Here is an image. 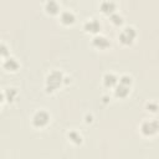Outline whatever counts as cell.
<instances>
[{"mask_svg": "<svg viewBox=\"0 0 159 159\" xmlns=\"http://www.w3.org/2000/svg\"><path fill=\"white\" fill-rule=\"evenodd\" d=\"M65 82V75L60 70H53L46 76L45 81V88L47 93H53L56 89H58L62 83Z\"/></svg>", "mask_w": 159, "mask_h": 159, "instance_id": "6da1fadb", "label": "cell"}, {"mask_svg": "<svg viewBox=\"0 0 159 159\" xmlns=\"http://www.w3.org/2000/svg\"><path fill=\"white\" fill-rule=\"evenodd\" d=\"M50 119H51V116L47 111L39 109L34 113V116L31 118V124L35 128H43L50 123Z\"/></svg>", "mask_w": 159, "mask_h": 159, "instance_id": "7a4b0ae2", "label": "cell"}, {"mask_svg": "<svg viewBox=\"0 0 159 159\" xmlns=\"http://www.w3.org/2000/svg\"><path fill=\"white\" fill-rule=\"evenodd\" d=\"M119 42L122 45H125V46H129L132 45L135 39H137V30L133 27V26H125L122 29V31L119 32Z\"/></svg>", "mask_w": 159, "mask_h": 159, "instance_id": "3957f363", "label": "cell"}, {"mask_svg": "<svg viewBox=\"0 0 159 159\" xmlns=\"http://www.w3.org/2000/svg\"><path fill=\"white\" fill-rule=\"evenodd\" d=\"M158 128H159V123L157 119H145L140 123V127H139V130L143 135L145 137H152L154 134H157L158 132Z\"/></svg>", "mask_w": 159, "mask_h": 159, "instance_id": "277c9868", "label": "cell"}, {"mask_svg": "<svg viewBox=\"0 0 159 159\" xmlns=\"http://www.w3.org/2000/svg\"><path fill=\"white\" fill-rule=\"evenodd\" d=\"M102 29V25L99 22L98 19L96 17H89L83 22V30L88 34H93V35H98L99 31Z\"/></svg>", "mask_w": 159, "mask_h": 159, "instance_id": "5b68a950", "label": "cell"}, {"mask_svg": "<svg viewBox=\"0 0 159 159\" xmlns=\"http://www.w3.org/2000/svg\"><path fill=\"white\" fill-rule=\"evenodd\" d=\"M92 46L97 50H106L108 47H111V41L108 40V37H106L104 35H94L92 39Z\"/></svg>", "mask_w": 159, "mask_h": 159, "instance_id": "8992f818", "label": "cell"}, {"mask_svg": "<svg viewBox=\"0 0 159 159\" xmlns=\"http://www.w3.org/2000/svg\"><path fill=\"white\" fill-rule=\"evenodd\" d=\"M2 68L7 72H16L20 68V63L15 57L9 56L2 61Z\"/></svg>", "mask_w": 159, "mask_h": 159, "instance_id": "52a82bcc", "label": "cell"}, {"mask_svg": "<svg viewBox=\"0 0 159 159\" xmlns=\"http://www.w3.org/2000/svg\"><path fill=\"white\" fill-rule=\"evenodd\" d=\"M102 82H103V86L106 88H114L118 83V76L114 75L113 72H107L103 75Z\"/></svg>", "mask_w": 159, "mask_h": 159, "instance_id": "ba28073f", "label": "cell"}, {"mask_svg": "<svg viewBox=\"0 0 159 159\" xmlns=\"http://www.w3.org/2000/svg\"><path fill=\"white\" fill-rule=\"evenodd\" d=\"M60 21L63 25H72L76 21V15L72 10H62L60 12Z\"/></svg>", "mask_w": 159, "mask_h": 159, "instance_id": "9c48e42d", "label": "cell"}, {"mask_svg": "<svg viewBox=\"0 0 159 159\" xmlns=\"http://www.w3.org/2000/svg\"><path fill=\"white\" fill-rule=\"evenodd\" d=\"M116 7H117V4L114 1H111V0H104L99 4V9L103 14L106 15H111L112 12L116 11Z\"/></svg>", "mask_w": 159, "mask_h": 159, "instance_id": "30bf717a", "label": "cell"}, {"mask_svg": "<svg viewBox=\"0 0 159 159\" xmlns=\"http://www.w3.org/2000/svg\"><path fill=\"white\" fill-rule=\"evenodd\" d=\"M43 9L47 14L50 15H56L60 12V5L57 1L55 0H47L45 4H43Z\"/></svg>", "mask_w": 159, "mask_h": 159, "instance_id": "8fae6325", "label": "cell"}, {"mask_svg": "<svg viewBox=\"0 0 159 159\" xmlns=\"http://www.w3.org/2000/svg\"><path fill=\"white\" fill-rule=\"evenodd\" d=\"M130 92V87L122 84V83H117V86L114 87V96L117 98H125Z\"/></svg>", "mask_w": 159, "mask_h": 159, "instance_id": "7c38bea8", "label": "cell"}, {"mask_svg": "<svg viewBox=\"0 0 159 159\" xmlns=\"http://www.w3.org/2000/svg\"><path fill=\"white\" fill-rule=\"evenodd\" d=\"M67 138H68V140H70L71 143H73V144H76V145L81 144V143L83 142L82 134H81L78 130H76V129L68 130V132H67Z\"/></svg>", "mask_w": 159, "mask_h": 159, "instance_id": "4fadbf2b", "label": "cell"}, {"mask_svg": "<svg viewBox=\"0 0 159 159\" xmlns=\"http://www.w3.org/2000/svg\"><path fill=\"white\" fill-rule=\"evenodd\" d=\"M17 96V89L14 88V87H9L4 91V98L7 101V102H12L15 99V97Z\"/></svg>", "mask_w": 159, "mask_h": 159, "instance_id": "5bb4252c", "label": "cell"}, {"mask_svg": "<svg viewBox=\"0 0 159 159\" xmlns=\"http://www.w3.org/2000/svg\"><path fill=\"white\" fill-rule=\"evenodd\" d=\"M109 20H111V22H112L113 25H117V26L122 25L123 21H124L122 14H119V12H117V11H114V12H112V14L109 15Z\"/></svg>", "mask_w": 159, "mask_h": 159, "instance_id": "9a60e30c", "label": "cell"}, {"mask_svg": "<svg viewBox=\"0 0 159 159\" xmlns=\"http://www.w3.org/2000/svg\"><path fill=\"white\" fill-rule=\"evenodd\" d=\"M118 83H122V84H125V86L130 87L132 83H133V80L129 75H122V76L118 77Z\"/></svg>", "mask_w": 159, "mask_h": 159, "instance_id": "2e32d148", "label": "cell"}, {"mask_svg": "<svg viewBox=\"0 0 159 159\" xmlns=\"http://www.w3.org/2000/svg\"><path fill=\"white\" fill-rule=\"evenodd\" d=\"M10 55H9V47L5 45V43H2V42H0V60H5L6 57H9Z\"/></svg>", "mask_w": 159, "mask_h": 159, "instance_id": "e0dca14e", "label": "cell"}, {"mask_svg": "<svg viewBox=\"0 0 159 159\" xmlns=\"http://www.w3.org/2000/svg\"><path fill=\"white\" fill-rule=\"evenodd\" d=\"M145 108H147V111H150V112H157V109H158V106H157V103L155 102H148L147 103V106H145Z\"/></svg>", "mask_w": 159, "mask_h": 159, "instance_id": "ac0fdd59", "label": "cell"}, {"mask_svg": "<svg viewBox=\"0 0 159 159\" xmlns=\"http://www.w3.org/2000/svg\"><path fill=\"white\" fill-rule=\"evenodd\" d=\"M4 99H5L4 98V92H0V104L4 102Z\"/></svg>", "mask_w": 159, "mask_h": 159, "instance_id": "d6986e66", "label": "cell"}, {"mask_svg": "<svg viewBox=\"0 0 159 159\" xmlns=\"http://www.w3.org/2000/svg\"><path fill=\"white\" fill-rule=\"evenodd\" d=\"M0 107H1V104H0Z\"/></svg>", "mask_w": 159, "mask_h": 159, "instance_id": "ffe728a7", "label": "cell"}]
</instances>
